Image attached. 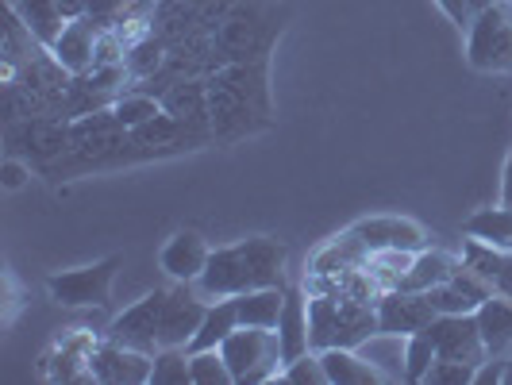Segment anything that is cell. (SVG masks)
I'll return each instance as SVG.
<instances>
[{
    "instance_id": "obj_35",
    "label": "cell",
    "mask_w": 512,
    "mask_h": 385,
    "mask_svg": "<svg viewBox=\"0 0 512 385\" xmlns=\"http://www.w3.org/2000/svg\"><path fill=\"white\" fill-rule=\"evenodd\" d=\"M474 366H466V362H451V359H436L432 362V370H428V378L424 385H474Z\"/></svg>"
},
{
    "instance_id": "obj_12",
    "label": "cell",
    "mask_w": 512,
    "mask_h": 385,
    "mask_svg": "<svg viewBox=\"0 0 512 385\" xmlns=\"http://www.w3.org/2000/svg\"><path fill=\"white\" fill-rule=\"evenodd\" d=\"M154 355L128 347L112 335H104L97 355H93V382L104 385H151Z\"/></svg>"
},
{
    "instance_id": "obj_39",
    "label": "cell",
    "mask_w": 512,
    "mask_h": 385,
    "mask_svg": "<svg viewBox=\"0 0 512 385\" xmlns=\"http://www.w3.org/2000/svg\"><path fill=\"white\" fill-rule=\"evenodd\" d=\"M501 205L512 208V151L505 158V170H501Z\"/></svg>"
},
{
    "instance_id": "obj_36",
    "label": "cell",
    "mask_w": 512,
    "mask_h": 385,
    "mask_svg": "<svg viewBox=\"0 0 512 385\" xmlns=\"http://www.w3.org/2000/svg\"><path fill=\"white\" fill-rule=\"evenodd\" d=\"M439 8H443V16L451 20V24L466 31V27L474 24V16H478V8H474V0H436Z\"/></svg>"
},
{
    "instance_id": "obj_26",
    "label": "cell",
    "mask_w": 512,
    "mask_h": 385,
    "mask_svg": "<svg viewBox=\"0 0 512 385\" xmlns=\"http://www.w3.org/2000/svg\"><path fill=\"white\" fill-rule=\"evenodd\" d=\"M124 66H128V74L135 85H151V81H158V77L166 74V66H170V43L158 39L151 31V35H143L139 43H131Z\"/></svg>"
},
{
    "instance_id": "obj_37",
    "label": "cell",
    "mask_w": 512,
    "mask_h": 385,
    "mask_svg": "<svg viewBox=\"0 0 512 385\" xmlns=\"http://www.w3.org/2000/svg\"><path fill=\"white\" fill-rule=\"evenodd\" d=\"M4 289H8V297H4V328H8V324L20 316V308H24V301H20L24 289H20V282H16L12 270H4Z\"/></svg>"
},
{
    "instance_id": "obj_5",
    "label": "cell",
    "mask_w": 512,
    "mask_h": 385,
    "mask_svg": "<svg viewBox=\"0 0 512 385\" xmlns=\"http://www.w3.org/2000/svg\"><path fill=\"white\" fill-rule=\"evenodd\" d=\"M466 62L478 74H512V4L497 0L466 27Z\"/></svg>"
},
{
    "instance_id": "obj_7",
    "label": "cell",
    "mask_w": 512,
    "mask_h": 385,
    "mask_svg": "<svg viewBox=\"0 0 512 385\" xmlns=\"http://www.w3.org/2000/svg\"><path fill=\"white\" fill-rule=\"evenodd\" d=\"M4 143L12 158H24L31 166H54L70 151V120L58 116H31V120H12L4 128Z\"/></svg>"
},
{
    "instance_id": "obj_31",
    "label": "cell",
    "mask_w": 512,
    "mask_h": 385,
    "mask_svg": "<svg viewBox=\"0 0 512 385\" xmlns=\"http://www.w3.org/2000/svg\"><path fill=\"white\" fill-rule=\"evenodd\" d=\"M151 385H193L189 351L185 347H162V351H154Z\"/></svg>"
},
{
    "instance_id": "obj_24",
    "label": "cell",
    "mask_w": 512,
    "mask_h": 385,
    "mask_svg": "<svg viewBox=\"0 0 512 385\" xmlns=\"http://www.w3.org/2000/svg\"><path fill=\"white\" fill-rule=\"evenodd\" d=\"M235 301V316L239 328H278L285 308V285H266V289H251L231 297Z\"/></svg>"
},
{
    "instance_id": "obj_17",
    "label": "cell",
    "mask_w": 512,
    "mask_h": 385,
    "mask_svg": "<svg viewBox=\"0 0 512 385\" xmlns=\"http://www.w3.org/2000/svg\"><path fill=\"white\" fill-rule=\"evenodd\" d=\"M459 258H462V266H466L470 274H478V278H482L497 297H509L512 301V251L466 235Z\"/></svg>"
},
{
    "instance_id": "obj_32",
    "label": "cell",
    "mask_w": 512,
    "mask_h": 385,
    "mask_svg": "<svg viewBox=\"0 0 512 385\" xmlns=\"http://www.w3.org/2000/svg\"><path fill=\"white\" fill-rule=\"evenodd\" d=\"M436 343L428 332H416L405 339V382H424L432 362H436Z\"/></svg>"
},
{
    "instance_id": "obj_42",
    "label": "cell",
    "mask_w": 512,
    "mask_h": 385,
    "mask_svg": "<svg viewBox=\"0 0 512 385\" xmlns=\"http://www.w3.org/2000/svg\"><path fill=\"white\" fill-rule=\"evenodd\" d=\"M505 385H512V355H509V366H505Z\"/></svg>"
},
{
    "instance_id": "obj_2",
    "label": "cell",
    "mask_w": 512,
    "mask_h": 385,
    "mask_svg": "<svg viewBox=\"0 0 512 385\" xmlns=\"http://www.w3.org/2000/svg\"><path fill=\"white\" fill-rule=\"evenodd\" d=\"M285 262H289V251L282 239L251 235L228 247H212L205 274L197 278V289L208 301H220V297H239V293L266 289V285H285Z\"/></svg>"
},
{
    "instance_id": "obj_41",
    "label": "cell",
    "mask_w": 512,
    "mask_h": 385,
    "mask_svg": "<svg viewBox=\"0 0 512 385\" xmlns=\"http://www.w3.org/2000/svg\"><path fill=\"white\" fill-rule=\"evenodd\" d=\"M489 4H497V0H474V8L482 12V8H489Z\"/></svg>"
},
{
    "instance_id": "obj_20",
    "label": "cell",
    "mask_w": 512,
    "mask_h": 385,
    "mask_svg": "<svg viewBox=\"0 0 512 385\" xmlns=\"http://www.w3.org/2000/svg\"><path fill=\"white\" fill-rule=\"evenodd\" d=\"M489 297H493V289H489L478 274H470L466 266H462L459 274L451 278V282L436 285V289H428V301L436 308L439 316H459V312H478V308L486 305Z\"/></svg>"
},
{
    "instance_id": "obj_1",
    "label": "cell",
    "mask_w": 512,
    "mask_h": 385,
    "mask_svg": "<svg viewBox=\"0 0 512 385\" xmlns=\"http://www.w3.org/2000/svg\"><path fill=\"white\" fill-rule=\"evenodd\" d=\"M208 104H212V139L231 143L270 124V81L266 58L228 62L208 74Z\"/></svg>"
},
{
    "instance_id": "obj_22",
    "label": "cell",
    "mask_w": 512,
    "mask_h": 385,
    "mask_svg": "<svg viewBox=\"0 0 512 385\" xmlns=\"http://www.w3.org/2000/svg\"><path fill=\"white\" fill-rule=\"evenodd\" d=\"M151 31L158 39H166L170 47L185 43L197 31H205L201 27V12H197V0H154Z\"/></svg>"
},
{
    "instance_id": "obj_27",
    "label": "cell",
    "mask_w": 512,
    "mask_h": 385,
    "mask_svg": "<svg viewBox=\"0 0 512 385\" xmlns=\"http://www.w3.org/2000/svg\"><path fill=\"white\" fill-rule=\"evenodd\" d=\"M16 16L27 24V31L43 43V47H54V39L66 31V12L58 8V0H12Z\"/></svg>"
},
{
    "instance_id": "obj_21",
    "label": "cell",
    "mask_w": 512,
    "mask_h": 385,
    "mask_svg": "<svg viewBox=\"0 0 512 385\" xmlns=\"http://www.w3.org/2000/svg\"><path fill=\"white\" fill-rule=\"evenodd\" d=\"M278 347H282V366L293 359H301L312 351V339H308V293H285L282 320H278Z\"/></svg>"
},
{
    "instance_id": "obj_30",
    "label": "cell",
    "mask_w": 512,
    "mask_h": 385,
    "mask_svg": "<svg viewBox=\"0 0 512 385\" xmlns=\"http://www.w3.org/2000/svg\"><path fill=\"white\" fill-rule=\"evenodd\" d=\"M162 112H166V108H162V97L151 93V89H143V85H131L128 93H120L116 104H112V116L128 131L151 124L154 116H162Z\"/></svg>"
},
{
    "instance_id": "obj_10",
    "label": "cell",
    "mask_w": 512,
    "mask_h": 385,
    "mask_svg": "<svg viewBox=\"0 0 512 385\" xmlns=\"http://www.w3.org/2000/svg\"><path fill=\"white\" fill-rule=\"evenodd\" d=\"M347 231H351V239L359 243L366 258L382 255V251H424V247H432L428 231L416 220H405V216H366Z\"/></svg>"
},
{
    "instance_id": "obj_4",
    "label": "cell",
    "mask_w": 512,
    "mask_h": 385,
    "mask_svg": "<svg viewBox=\"0 0 512 385\" xmlns=\"http://www.w3.org/2000/svg\"><path fill=\"white\" fill-rule=\"evenodd\" d=\"M278 31H282V24H278V12L270 4H262V0H239L228 16H224V24L212 31V39H216V51H220L224 66H228V62L266 58Z\"/></svg>"
},
{
    "instance_id": "obj_28",
    "label": "cell",
    "mask_w": 512,
    "mask_h": 385,
    "mask_svg": "<svg viewBox=\"0 0 512 385\" xmlns=\"http://www.w3.org/2000/svg\"><path fill=\"white\" fill-rule=\"evenodd\" d=\"M239 328V316H235V301L231 297H220V301H212L205 312V320H201V328L193 335V343L185 347L189 355L193 351H216L231 332Z\"/></svg>"
},
{
    "instance_id": "obj_16",
    "label": "cell",
    "mask_w": 512,
    "mask_h": 385,
    "mask_svg": "<svg viewBox=\"0 0 512 385\" xmlns=\"http://www.w3.org/2000/svg\"><path fill=\"white\" fill-rule=\"evenodd\" d=\"M208 255H212V247H208L205 235L185 228V231H174V235L166 239V247L158 251V266H162V274H166L170 282L197 285V278L205 274V266H208Z\"/></svg>"
},
{
    "instance_id": "obj_34",
    "label": "cell",
    "mask_w": 512,
    "mask_h": 385,
    "mask_svg": "<svg viewBox=\"0 0 512 385\" xmlns=\"http://www.w3.org/2000/svg\"><path fill=\"white\" fill-rule=\"evenodd\" d=\"M278 382L285 385H328V374H324V362H320V351H308L301 359L285 362Z\"/></svg>"
},
{
    "instance_id": "obj_25",
    "label": "cell",
    "mask_w": 512,
    "mask_h": 385,
    "mask_svg": "<svg viewBox=\"0 0 512 385\" xmlns=\"http://www.w3.org/2000/svg\"><path fill=\"white\" fill-rule=\"evenodd\" d=\"M478 328L486 339L489 359H505L512 355V301L509 297H489L486 305L478 308Z\"/></svg>"
},
{
    "instance_id": "obj_29",
    "label": "cell",
    "mask_w": 512,
    "mask_h": 385,
    "mask_svg": "<svg viewBox=\"0 0 512 385\" xmlns=\"http://www.w3.org/2000/svg\"><path fill=\"white\" fill-rule=\"evenodd\" d=\"M462 231L470 239H482V243H493V247H505L512 251V208L509 205H493V208H478Z\"/></svg>"
},
{
    "instance_id": "obj_14",
    "label": "cell",
    "mask_w": 512,
    "mask_h": 385,
    "mask_svg": "<svg viewBox=\"0 0 512 385\" xmlns=\"http://www.w3.org/2000/svg\"><path fill=\"white\" fill-rule=\"evenodd\" d=\"M166 116H174L189 131L212 135V104H208V77H174L158 89Z\"/></svg>"
},
{
    "instance_id": "obj_11",
    "label": "cell",
    "mask_w": 512,
    "mask_h": 385,
    "mask_svg": "<svg viewBox=\"0 0 512 385\" xmlns=\"http://www.w3.org/2000/svg\"><path fill=\"white\" fill-rule=\"evenodd\" d=\"M432 343H436L439 359L451 362H466V366H482L489 359L486 339H482V328H478V312H459V316H436L432 320Z\"/></svg>"
},
{
    "instance_id": "obj_9",
    "label": "cell",
    "mask_w": 512,
    "mask_h": 385,
    "mask_svg": "<svg viewBox=\"0 0 512 385\" xmlns=\"http://www.w3.org/2000/svg\"><path fill=\"white\" fill-rule=\"evenodd\" d=\"M101 347V335L89 328H70L39 362V374L51 382H93V355Z\"/></svg>"
},
{
    "instance_id": "obj_23",
    "label": "cell",
    "mask_w": 512,
    "mask_h": 385,
    "mask_svg": "<svg viewBox=\"0 0 512 385\" xmlns=\"http://www.w3.org/2000/svg\"><path fill=\"white\" fill-rule=\"evenodd\" d=\"M459 270H462L459 255L424 247V251L412 255V266H409V274H405V282H401V289H409V293H428V289H436V285L451 282Z\"/></svg>"
},
{
    "instance_id": "obj_33",
    "label": "cell",
    "mask_w": 512,
    "mask_h": 385,
    "mask_svg": "<svg viewBox=\"0 0 512 385\" xmlns=\"http://www.w3.org/2000/svg\"><path fill=\"white\" fill-rule=\"evenodd\" d=\"M189 370H193V385H235L231 366L224 362L220 347L216 351H193L189 355Z\"/></svg>"
},
{
    "instance_id": "obj_13",
    "label": "cell",
    "mask_w": 512,
    "mask_h": 385,
    "mask_svg": "<svg viewBox=\"0 0 512 385\" xmlns=\"http://www.w3.org/2000/svg\"><path fill=\"white\" fill-rule=\"evenodd\" d=\"M439 312L432 308L428 293H409V289H389L378 297V332L382 335H416L428 332Z\"/></svg>"
},
{
    "instance_id": "obj_15",
    "label": "cell",
    "mask_w": 512,
    "mask_h": 385,
    "mask_svg": "<svg viewBox=\"0 0 512 385\" xmlns=\"http://www.w3.org/2000/svg\"><path fill=\"white\" fill-rule=\"evenodd\" d=\"M162 301H166V289L147 293L143 301H135V305L124 308L112 320L108 335L120 339V343H128V347H139V351L154 355L158 351V328H162Z\"/></svg>"
},
{
    "instance_id": "obj_3",
    "label": "cell",
    "mask_w": 512,
    "mask_h": 385,
    "mask_svg": "<svg viewBox=\"0 0 512 385\" xmlns=\"http://www.w3.org/2000/svg\"><path fill=\"white\" fill-rule=\"evenodd\" d=\"M374 335H378V305L355 301L347 293L308 297V339H312V351L362 347Z\"/></svg>"
},
{
    "instance_id": "obj_18",
    "label": "cell",
    "mask_w": 512,
    "mask_h": 385,
    "mask_svg": "<svg viewBox=\"0 0 512 385\" xmlns=\"http://www.w3.org/2000/svg\"><path fill=\"white\" fill-rule=\"evenodd\" d=\"M104 27L93 16H77L66 24V31L54 39V47L47 51L70 70V74H89L93 70V58H97V39H101Z\"/></svg>"
},
{
    "instance_id": "obj_40",
    "label": "cell",
    "mask_w": 512,
    "mask_h": 385,
    "mask_svg": "<svg viewBox=\"0 0 512 385\" xmlns=\"http://www.w3.org/2000/svg\"><path fill=\"white\" fill-rule=\"evenodd\" d=\"M58 8L66 12V20H77V16H85V8H89V0H58Z\"/></svg>"
},
{
    "instance_id": "obj_6",
    "label": "cell",
    "mask_w": 512,
    "mask_h": 385,
    "mask_svg": "<svg viewBox=\"0 0 512 385\" xmlns=\"http://www.w3.org/2000/svg\"><path fill=\"white\" fill-rule=\"evenodd\" d=\"M220 355L231 366L235 385L278 382V374H282V347H278L274 328H235L220 343Z\"/></svg>"
},
{
    "instance_id": "obj_38",
    "label": "cell",
    "mask_w": 512,
    "mask_h": 385,
    "mask_svg": "<svg viewBox=\"0 0 512 385\" xmlns=\"http://www.w3.org/2000/svg\"><path fill=\"white\" fill-rule=\"evenodd\" d=\"M4 189H20V185H27V178H31V162H24V158H4Z\"/></svg>"
},
{
    "instance_id": "obj_19",
    "label": "cell",
    "mask_w": 512,
    "mask_h": 385,
    "mask_svg": "<svg viewBox=\"0 0 512 385\" xmlns=\"http://www.w3.org/2000/svg\"><path fill=\"white\" fill-rule=\"evenodd\" d=\"M320 362H324V374H328V385H378L389 382L378 362L370 355H362V347H328L320 351Z\"/></svg>"
},
{
    "instance_id": "obj_8",
    "label": "cell",
    "mask_w": 512,
    "mask_h": 385,
    "mask_svg": "<svg viewBox=\"0 0 512 385\" xmlns=\"http://www.w3.org/2000/svg\"><path fill=\"white\" fill-rule=\"evenodd\" d=\"M124 266V258L112 255L93 266H77V270H62L47 278V293L51 301H58L62 308H101L112 297V282H116V270Z\"/></svg>"
}]
</instances>
